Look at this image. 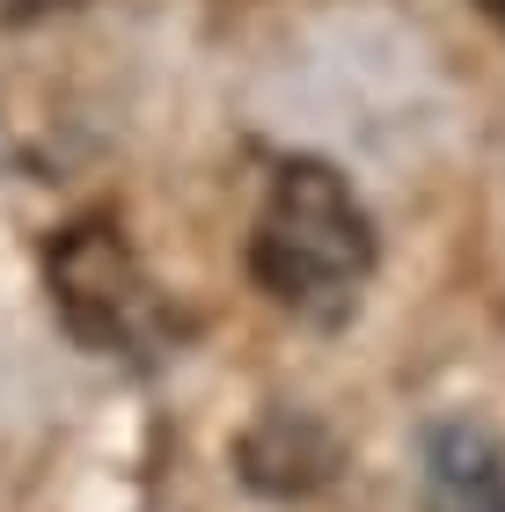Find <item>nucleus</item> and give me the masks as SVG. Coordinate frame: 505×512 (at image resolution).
<instances>
[{
  "instance_id": "f257e3e1",
  "label": "nucleus",
  "mask_w": 505,
  "mask_h": 512,
  "mask_svg": "<svg viewBox=\"0 0 505 512\" xmlns=\"http://www.w3.org/2000/svg\"><path fill=\"white\" fill-rule=\"evenodd\" d=\"M374 271V220L330 161L293 154L271 169V191L249 227V278L308 322H344Z\"/></svg>"
},
{
  "instance_id": "f03ea898",
  "label": "nucleus",
  "mask_w": 505,
  "mask_h": 512,
  "mask_svg": "<svg viewBox=\"0 0 505 512\" xmlns=\"http://www.w3.org/2000/svg\"><path fill=\"white\" fill-rule=\"evenodd\" d=\"M44 286H52V315L81 352L103 359H147L176 337V315L162 286L147 278L140 249L125 242V227L110 213L66 220L52 249H44Z\"/></svg>"
},
{
  "instance_id": "7ed1b4c3",
  "label": "nucleus",
  "mask_w": 505,
  "mask_h": 512,
  "mask_svg": "<svg viewBox=\"0 0 505 512\" xmlns=\"http://www.w3.org/2000/svg\"><path fill=\"white\" fill-rule=\"evenodd\" d=\"M418 498L425 512H505V454L484 425L440 417L418 447Z\"/></svg>"
},
{
  "instance_id": "20e7f679",
  "label": "nucleus",
  "mask_w": 505,
  "mask_h": 512,
  "mask_svg": "<svg viewBox=\"0 0 505 512\" xmlns=\"http://www.w3.org/2000/svg\"><path fill=\"white\" fill-rule=\"evenodd\" d=\"M235 476L264 498H308L337 476V439L308 410H264L235 447Z\"/></svg>"
},
{
  "instance_id": "39448f33",
  "label": "nucleus",
  "mask_w": 505,
  "mask_h": 512,
  "mask_svg": "<svg viewBox=\"0 0 505 512\" xmlns=\"http://www.w3.org/2000/svg\"><path fill=\"white\" fill-rule=\"evenodd\" d=\"M81 0H0V22H44V15H66Z\"/></svg>"
}]
</instances>
